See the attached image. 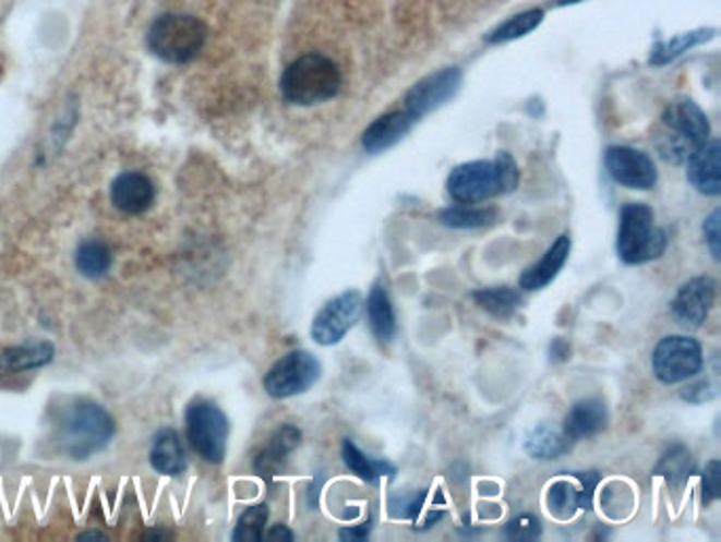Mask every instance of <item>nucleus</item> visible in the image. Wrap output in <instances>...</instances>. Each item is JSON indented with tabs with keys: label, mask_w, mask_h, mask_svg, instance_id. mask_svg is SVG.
<instances>
[{
	"label": "nucleus",
	"mask_w": 721,
	"mask_h": 542,
	"mask_svg": "<svg viewBox=\"0 0 721 542\" xmlns=\"http://www.w3.org/2000/svg\"><path fill=\"white\" fill-rule=\"evenodd\" d=\"M115 433V418L103 405L87 398H72L58 413L51 438L60 456L83 462L104 451Z\"/></svg>",
	"instance_id": "1"
},
{
	"label": "nucleus",
	"mask_w": 721,
	"mask_h": 542,
	"mask_svg": "<svg viewBox=\"0 0 721 542\" xmlns=\"http://www.w3.org/2000/svg\"><path fill=\"white\" fill-rule=\"evenodd\" d=\"M339 67L322 56L308 53L295 60L279 81V89L286 103L297 107H315L333 100L341 89Z\"/></svg>",
	"instance_id": "2"
},
{
	"label": "nucleus",
	"mask_w": 721,
	"mask_h": 542,
	"mask_svg": "<svg viewBox=\"0 0 721 542\" xmlns=\"http://www.w3.org/2000/svg\"><path fill=\"white\" fill-rule=\"evenodd\" d=\"M669 238L656 225V215L648 204L630 202L622 206L618 217L616 251L626 265H644L666 253Z\"/></svg>",
	"instance_id": "3"
},
{
	"label": "nucleus",
	"mask_w": 721,
	"mask_h": 542,
	"mask_svg": "<svg viewBox=\"0 0 721 542\" xmlns=\"http://www.w3.org/2000/svg\"><path fill=\"white\" fill-rule=\"evenodd\" d=\"M662 123L666 128V134L658 141V150L669 164H686L700 146L709 143V119L705 110L692 100L673 103L664 110Z\"/></svg>",
	"instance_id": "4"
},
{
	"label": "nucleus",
	"mask_w": 721,
	"mask_h": 542,
	"mask_svg": "<svg viewBox=\"0 0 721 542\" xmlns=\"http://www.w3.org/2000/svg\"><path fill=\"white\" fill-rule=\"evenodd\" d=\"M206 24L193 15L166 13L148 31V49L168 64H187L195 60L206 45Z\"/></svg>",
	"instance_id": "5"
},
{
	"label": "nucleus",
	"mask_w": 721,
	"mask_h": 542,
	"mask_svg": "<svg viewBox=\"0 0 721 542\" xmlns=\"http://www.w3.org/2000/svg\"><path fill=\"white\" fill-rule=\"evenodd\" d=\"M187 436L193 451L209 465H220L227 456L229 420L212 400H193L184 411Z\"/></svg>",
	"instance_id": "6"
},
{
	"label": "nucleus",
	"mask_w": 721,
	"mask_h": 542,
	"mask_svg": "<svg viewBox=\"0 0 721 542\" xmlns=\"http://www.w3.org/2000/svg\"><path fill=\"white\" fill-rule=\"evenodd\" d=\"M705 366L698 339L687 335H666L652 352V371L658 382L673 386L696 377Z\"/></svg>",
	"instance_id": "7"
},
{
	"label": "nucleus",
	"mask_w": 721,
	"mask_h": 542,
	"mask_svg": "<svg viewBox=\"0 0 721 542\" xmlns=\"http://www.w3.org/2000/svg\"><path fill=\"white\" fill-rule=\"evenodd\" d=\"M320 375V361L305 350H295L272 364V369L265 373L263 386L265 393L277 400L299 397L317 384Z\"/></svg>",
	"instance_id": "8"
},
{
	"label": "nucleus",
	"mask_w": 721,
	"mask_h": 542,
	"mask_svg": "<svg viewBox=\"0 0 721 542\" xmlns=\"http://www.w3.org/2000/svg\"><path fill=\"white\" fill-rule=\"evenodd\" d=\"M364 310V299L358 290H345L331 299L313 318L311 337L315 344L331 348L337 346L345 335L358 325Z\"/></svg>",
	"instance_id": "9"
},
{
	"label": "nucleus",
	"mask_w": 721,
	"mask_h": 542,
	"mask_svg": "<svg viewBox=\"0 0 721 542\" xmlns=\"http://www.w3.org/2000/svg\"><path fill=\"white\" fill-rule=\"evenodd\" d=\"M448 195L464 206L481 204L502 195V184L495 161H468L450 170L447 179Z\"/></svg>",
	"instance_id": "10"
},
{
	"label": "nucleus",
	"mask_w": 721,
	"mask_h": 542,
	"mask_svg": "<svg viewBox=\"0 0 721 542\" xmlns=\"http://www.w3.org/2000/svg\"><path fill=\"white\" fill-rule=\"evenodd\" d=\"M605 170L620 186L650 191L658 182L652 157L633 146H610L605 150Z\"/></svg>",
	"instance_id": "11"
},
{
	"label": "nucleus",
	"mask_w": 721,
	"mask_h": 542,
	"mask_svg": "<svg viewBox=\"0 0 721 542\" xmlns=\"http://www.w3.org/2000/svg\"><path fill=\"white\" fill-rule=\"evenodd\" d=\"M718 294V282L709 276H698L682 285L671 301L673 318L686 328H700L707 323Z\"/></svg>",
	"instance_id": "12"
},
{
	"label": "nucleus",
	"mask_w": 721,
	"mask_h": 542,
	"mask_svg": "<svg viewBox=\"0 0 721 542\" xmlns=\"http://www.w3.org/2000/svg\"><path fill=\"white\" fill-rule=\"evenodd\" d=\"M459 85H461L459 69H443L438 73L430 74L409 89L405 98V110L419 121L423 115L448 103L459 92Z\"/></svg>",
	"instance_id": "13"
},
{
	"label": "nucleus",
	"mask_w": 721,
	"mask_h": 542,
	"mask_svg": "<svg viewBox=\"0 0 721 542\" xmlns=\"http://www.w3.org/2000/svg\"><path fill=\"white\" fill-rule=\"evenodd\" d=\"M110 200L123 215H142L155 202V184L140 172H123L110 186Z\"/></svg>",
	"instance_id": "14"
},
{
	"label": "nucleus",
	"mask_w": 721,
	"mask_h": 542,
	"mask_svg": "<svg viewBox=\"0 0 721 542\" xmlns=\"http://www.w3.org/2000/svg\"><path fill=\"white\" fill-rule=\"evenodd\" d=\"M687 181L709 197L721 193V143L709 141L687 159Z\"/></svg>",
	"instance_id": "15"
},
{
	"label": "nucleus",
	"mask_w": 721,
	"mask_h": 542,
	"mask_svg": "<svg viewBox=\"0 0 721 542\" xmlns=\"http://www.w3.org/2000/svg\"><path fill=\"white\" fill-rule=\"evenodd\" d=\"M301 431L292 424L279 426L269 438L267 447L254 458V472L265 481H274L286 469L288 456L301 445Z\"/></svg>",
	"instance_id": "16"
},
{
	"label": "nucleus",
	"mask_w": 721,
	"mask_h": 542,
	"mask_svg": "<svg viewBox=\"0 0 721 542\" xmlns=\"http://www.w3.org/2000/svg\"><path fill=\"white\" fill-rule=\"evenodd\" d=\"M414 117L407 110H392L375 119L362 134V146L366 153L377 155L400 143L414 125Z\"/></svg>",
	"instance_id": "17"
},
{
	"label": "nucleus",
	"mask_w": 721,
	"mask_h": 542,
	"mask_svg": "<svg viewBox=\"0 0 721 542\" xmlns=\"http://www.w3.org/2000/svg\"><path fill=\"white\" fill-rule=\"evenodd\" d=\"M572 253V238L567 233L558 236L542 258L533 265H529L520 278L518 287L522 290H542L549 287L550 282L558 276V272L565 267L567 258Z\"/></svg>",
	"instance_id": "18"
},
{
	"label": "nucleus",
	"mask_w": 721,
	"mask_h": 542,
	"mask_svg": "<svg viewBox=\"0 0 721 542\" xmlns=\"http://www.w3.org/2000/svg\"><path fill=\"white\" fill-rule=\"evenodd\" d=\"M608 422H610L608 405L601 398H582L565 415L563 433L572 441L592 438L608 429Z\"/></svg>",
	"instance_id": "19"
},
{
	"label": "nucleus",
	"mask_w": 721,
	"mask_h": 542,
	"mask_svg": "<svg viewBox=\"0 0 721 542\" xmlns=\"http://www.w3.org/2000/svg\"><path fill=\"white\" fill-rule=\"evenodd\" d=\"M56 357V348L49 341H26L0 352V382L13 375L47 366Z\"/></svg>",
	"instance_id": "20"
},
{
	"label": "nucleus",
	"mask_w": 721,
	"mask_h": 542,
	"mask_svg": "<svg viewBox=\"0 0 721 542\" xmlns=\"http://www.w3.org/2000/svg\"><path fill=\"white\" fill-rule=\"evenodd\" d=\"M148 458L151 467L166 477H180L189 469L184 445L173 429H164L155 434Z\"/></svg>",
	"instance_id": "21"
},
{
	"label": "nucleus",
	"mask_w": 721,
	"mask_h": 542,
	"mask_svg": "<svg viewBox=\"0 0 721 542\" xmlns=\"http://www.w3.org/2000/svg\"><path fill=\"white\" fill-rule=\"evenodd\" d=\"M572 438L563 431L549 426V424H538L522 438V449L529 458L540 460V462H550L567 456L572 451Z\"/></svg>",
	"instance_id": "22"
},
{
	"label": "nucleus",
	"mask_w": 721,
	"mask_h": 542,
	"mask_svg": "<svg viewBox=\"0 0 721 542\" xmlns=\"http://www.w3.org/2000/svg\"><path fill=\"white\" fill-rule=\"evenodd\" d=\"M366 314H369V323L375 333L381 344H392L396 333H398V323H396V312H394V303L389 299L387 289L377 282L366 299Z\"/></svg>",
	"instance_id": "23"
},
{
	"label": "nucleus",
	"mask_w": 721,
	"mask_h": 542,
	"mask_svg": "<svg viewBox=\"0 0 721 542\" xmlns=\"http://www.w3.org/2000/svg\"><path fill=\"white\" fill-rule=\"evenodd\" d=\"M344 462L347 469L351 470L358 479L366 483H377L381 477H394L396 467L389 465L387 460H378L366 456L353 441L345 438L344 441Z\"/></svg>",
	"instance_id": "24"
},
{
	"label": "nucleus",
	"mask_w": 721,
	"mask_h": 542,
	"mask_svg": "<svg viewBox=\"0 0 721 542\" xmlns=\"http://www.w3.org/2000/svg\"><path fill=\"white\" fill-rule=\"evenodd\" d=\"M692 472H694V460L689 449L684 445L669 447L653 469V474L662 477L673 490H684Z\"/></svg>",
	"instance_id": "25"
},
{
	"label": "nucleus",
	"mask_w": 721,
	"mask_h": 542,
	"mask_svg": "<svg viewBox=\"0 0 721 542\" xmlns=\"http://www.w3.org/2000/svg\"><path fill=\"white\" fill-rule=\"evenodd\" d=\"M74 265L81 276L89 280H100L112 265V254L100 240H83L74 251Z\"/></svg>",
	"instance_id": "26"
},
{
	"label": "nucleus",
	"mask_w": 721,
	"mask_h": 542,
	"mask_svg": "<svg viewBox=\"0 0 721 542\" xmlns=\"http://www.w3.org/2000/svg\"><path fill=\"white\" fill-rule=\"evenodd\" d=\"M472 299L477 301V305L481 310L497 321L513 318L520 305V294L510 287H489V289L474 290Z\"/></svg>",
	"instance_id": "27"
},
{
	"label": "nucleus",
	"mask_w": 721,
	"mask_h": 542,
	"mask_svg": "<svg viewBox=\"0 0 721 542\" xmlns=\"http://www.w3.org/2000/svg\"><path fill=\"white\" fill-rule=\"evenodd\" d=\"M546 505L550 515H554L556 519H572L580 510V487L569 479L552 481L546 492Z\"/></svg>",
	"instance_id": "28"
},
{
	"label": "nucleus",
	"mask_w": 721,
	"mask_h": 542,
	"mask_svg": "<svg viewBox=\"0 0 721 542\" xmlns=\"http://www.w3.org/2000/svg\"><path fill=\"white\" fill-rule=\"evenodd\" d=\"M495 208H472V206H450L438 213V220L450 229H482L497 222Z\"/></svg>",
	"instance_id": "29"
},
{
	"label": "nucleus",
	"mask_w": 721,
	"mask_h": 542,
	"mask_svg": "<svg viewBox=\"0 0 721 542\" xmlns=\"http://www.w3.org/2000/svg\"><path fill=\"white\" fill-rule=\"evenodd\" d=\"M269 521V506H248L238 519V526L233 530L236 542H259L265 537V526Z\"/></svg>",
	"instance_id": "30"
},
{
	"label": "nucleus",
	"mask_w": 721,
	"mask_h": 542,
	"mask_svg": "<svg viewBox=\"0 0 721 542\" xmlns=\"http://www.w3.org/2000/svg\"><path fill=\"white\" fill-rule=\"evenodd\" d=\"M544 20V13L540 9H531V11H525L520 15H515L510 17L506 24H502L500 28H495L486 40L489 43H508V40H515V38L525 37L529 35L531 31H536Z\"/></svg>",
	"instance_id": "31"
},
{
	"label": "nucleus",
	"mask_w": 721,
	"mask_h": 542,
	"mask_svg": "<svg viewBox=\"0 0 721 542\" xmlns=\"http://www.w3.org/2000/svg\"><path fill=\"white\" fill-rule=\"evenodd\" d=\"M707 38H711V33H689V35L673 38L669 43H660L653 49L650 62H652L653 67H664V64L673 62L675 58H680L682 53H686L687 49H692L694 45H698V43H702Z\"/></svg>",
	"instance_id": "32"
},
{
	"label": "nucleus",
	"mask_w": 721,
	"mask_h": 542,
	"mask_svg": "<svg viewBox=\"0 0 721 542\" xmlns=\"http://www.w3.org/2000/svg\"><path fill=\"white\" fill-rule=\"evenodd\" d=\"M601 505L605 508V513L614 519H620L624 515L630 513L633 508V492L624 485V483H610L605 487V492L601 494Z\"/></svg>",
	"instance_id": "33"
},
{
	"label": "nucleus",
	"mask_w": 721,
	"mask_h": 542,
	"mask_svg": "<svg viewBox=\"0 0 721 542\" xmlns=\"http://www.w3.org/2000/svg\"><path fill=\"white\" fill-rule=\"evenodd\" d=\"M540 537H542V521L536 515H518L504 526V539L508 541H536Z\"/></svg>",
	"instance_id": "34"
},
{
	"label": "nucleus",
	"mask_w": 721,
	"mask_h": 542,
	"mask_svg": "<svg viewBox=\"0 0 721 542\" xmlns=\"http://www.w3.org/2000/svg\"><path fill=\"white\" fill-rule=\"evenodd\" d=\"M425 501H428V490H419V492H412L409 496L392 498L389 501V515L394 519H411V521H417L419 515L423 513Z\"/></svg>",
	"instance_id": "35"
},
{
	"label": "nucleus",
	"mask_w": 721,
	"mask_h": 542,
	"mask_svg": "<svg viewBox=\"0 0 721 542\" xmlns=\"http://www.w3.org/2000/svg\"><path fill=\"white\" fill-rule=\"evenodd\" d=\"M495 166H497V174H500V184H502V195L506 193H513L516 186H518V181H520V174H518V166H516L515 157L506 150H500L497 157L493 159Z\"/></svg>",
	"instance_id": "36"
},
{
	"label": "nucleus",
	"mask_w": 721,
	"mask_h": 542,
	"mask_svg": "<svg viewBox=\"0 0 721 542\" xmlns=\"http://www.w3.org/2000/svg\"><path fill=\"white\" fill-rule=\"evenodd\" d=\"M721 496V462L711 460L702 470V505H711Z\"/></svg>",
	"instance_id": "37"
},
{
	"label": "nucleus",
	"mask_w": 721,
	"mask_h": 542,
	"mask_svg": "<svg viewBox=\"0 0 721 542\" xmlns=\"http://www.w3.org/2000/svg\"><path fill=\"white\" fill-rule=\"evenodd\" d=\"M574 477L580 481V510H590L594 501V490L601 483V474L597 470H586V472H574Z\"/></svg>",
	"instance_id": "38"
},
{
	"label": "nucleus",
	"mask_w": 721,
	"mask_h": 542,
	"mask_svg": "<svg viewBox=\"0 0 721 542\" xmlns=\"http://www.w3.org/2000/svg\"><path fill=\"white\" fill-rule=\"evenodd\" d=\"M716 397H718V386L711 380H694L682 390V398L687 402H707Z\"/></svg>",
	"instance_id": "39"
},
{
	"label": "nucleus",
	"mask_w": 721,
	"mask_h": 542,
	"mask_svg": "<svg viewBox=\"0 0 721 542\" xmlns=\"http://www.w3.org/2000/svg\"><path fill=\"white\" fill-rule=\"evenodd\" d=\"M720 220V210H713L709 217L705 218V225H702L705 242H707V246H709V251H711L716 261H721Z\"/></svg>",
	"instance_id": "40"
},
{
	"label": "nucleus",
	"mask_w": 721,
	"mask_h": 542,
	"mask_svg": "<svg viewBox=\"0 0 721 542\" xmlns=\"http://www.w3.org/2000/svg\"><path fill=\"white\" fill-rule=\"evenodd\" d=\"M371 528H373L371 521H366V523H360V526H353V528H344V530L339 532V537H341V541H366L369 534H371Z\"/></svg>",
	"instance_id": "41"
},
{
	"label": "nucleus",
	"mask_w": 721,
	"mask_h": 542,
	"mask_svg": "<svg viewBox=\"0 0 721 542\" xmlns=\"http://www.w3.org/2000/svg\"><path fill=\"white\" fill-rule=\"evenodd\" d=\"M569 354H572V348H569V344L565 339L558 337V339L552 341V346H550V359L552 361H567Z\"/></svg>",
	"instance_id": "42"
},
{
	"label": "nucleus",
	"mask_w": 721,
	"mask_h": 542,
	"mask_svg": "<svg viewBox=\"0 0 721 542\" xmlns=\"http://www.w3.org/2000/svg\"><path fill=\"white\" fill-rule=\"evenodd\" d=\"M263 539H267V541L292 542L295 541V534L284 523H277Z\"/></svg>",
	"instance_id": "43"
},
{
	"label": "nucleus",
	"mask_w": 721,
	"mask_h": 542,
	"mask_svg": "<svg viewBox=\"0 0 721 542\" xmlns=\"http://www.w3.org/2000/svg\"><path fill=\"white\" fill-rule=\"evenodd\" d=\"M89 541V539H98V541H108V534H104V532H96V530H87V532H83L81 537H79V541Z\"/></svg>",
	"instance_id": "44"
},
{
	"label": "nucleus",
	"mask_w": 721,
	"mask_h": 542,
	"mask_svg": "<svg viewBox=\"0 0 721 542\" xmlns=\"http://www.w3.org/2000/svg\"><path fill=\"white\" fill-rule=\"evenodd\" d=\"M576 2H582V0H558V4H576Z\"/></svg>",
	"instance_id": "45"
}]
</instances>
